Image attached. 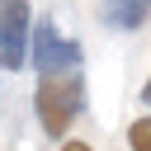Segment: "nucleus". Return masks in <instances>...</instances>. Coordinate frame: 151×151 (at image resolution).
<instances>
[{
  "instance_id": "obj_2",
  "label": "nucleus",
  "mask_w": 151,
  "mask_h": 151,
  "mask_svg": "<svg viewBox=\"0 0 151 151\" xmlns=\"http://www.w3.org/2000/svg\"><path fill=\"white\" fill-rule=\"evenodd\" d=\"M28 61V0H0V66L19 71Z\"/></svg>"
},
{
  "instance_id": "obj_7",
  "label": "nucleus",
  "mask_w": 151,
  "mask_h": 151,
  "mask_svg": "<svg viewBox=\"0 0 151 151\" xmlns=\"http://www.w3.org/2000/svg\"><path fill=\"white\" fill-rule=\"evenodd\" d=\"M142 99H146V104H151V80H146V90H142Z\"/></svg>"
},
{
  "instance_id": "obj_5",
  "label": "nucleus",
  "mask_w": 151,
  "mask_h": 151,
  "mask_svg": "<svg viewBox=\"0 0 151 151\" xmlns=\"http://www.w3.org/2000/svg\"><path fill=\"white\" fill-rule=\"evenodd\" d=\"M127 142H132V151H151V118H137L127 127Z\"/></svg>"
},
{
  "instance_id": "obj_3",
  "label": "nucleus",
  "mask_w": 151,
  "mask_h": 151,
  "mask_svg": "<svg viewBox=\"0 0 151 151\" xmlns=\"http://www.w3.org/2000/svg\"><path fill=\"white\" fill-rule=\"evenodd\" d=\"M76 61H80V47H76L71 38H61L57 24H38V33H33V66H38V76H42V71L76 66Z\"/></svg>"
},
{
  "instance_id": "obj_4",
  "label": "nucleus",
  "mask_w": 151,
  "mask_h": 151,
  "mask_svg": "<svg viewBox=\"0 0 151 151\" xmlns=\"http://www.w3.org/2000/svg\"><path fill=\"white\" fill-rule=\"evenodd\" d=\"M146 14H151V0H104V19H109L113 28H123V33L142 28Z\"/></svg>"
},
{
  "instance_id": "obj_1",
  "label": "nucleus",
  "mask_w": 151,
  "mask_h": 151,
  "mask_svg": "<svg viewBox=\"0 0 151 151\" xmlns=\"http://www.w3.org/2000/svg\"><path fill=\"white\" fill-rule=\"evenodd\" d=\"M33 109H38V123L47 137H61L80 109H85V76H80V61L76 66H61V71H42L38 80V94H33Z\"/></svg>"
},
{
  "instance_id": "obj_6",
  "label": "nucleus",
  "mask_w": 151,
  "mask_h": 151,
  "mask_svg": "<svg viewBox=\"0 0 151 151\" xmlns=\"http://www.w3.org/2000/svg\"><path fill=\"white\" fill-rule=\"evenodd\" d=\"M61 151H90V146H85V142H66Z\"/></svg>"
}]
</instances>
